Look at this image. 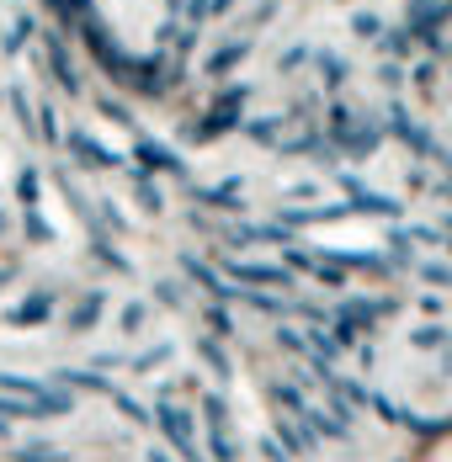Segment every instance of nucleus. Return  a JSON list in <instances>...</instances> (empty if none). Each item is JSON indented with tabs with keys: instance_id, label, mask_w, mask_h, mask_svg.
I'll use <instances>...</instances> for the list:
<instances>
[{
	"instance_id": "f257e3e1",
	"label": "nucleus",
	"mask_w": 452,
	"mask_h": 462,
	"mask_svg": "<svg viewBox=\"0 0 452 462\" xmlns=\"http://www.w3.org/2000/svg\"><path fill=\"white\" fill-rule=\"evenodd\" d=\"M80 32H86L90 59H96L107 75H118V80H128V75H134V59H123V53H118V38H112L101 22H90V16H86V22H80Z\"/></svg>"
},
{
	"instance_id": "f03ea898",
	"label": "nucleus",
	"mask_w": 452,
	"mask_h": 462,
	"mask_svg": "<svg viewBox=\"0 0 452 462\" xmlns=\"http://www.w3.org/2000/svg\"><path fill=\"white\" fill-rule=\"evenodd\" d=\"M48 69H53V80L64 86V91H80V80H75V64H70V48L59 43V38H48Z\"/></svg>"
},
{
	"instance_id": "7ed1b4c3",
	"label": "nucleus",
	"mask_w": 452,
	"mask_h": 462,
	"mask_svg": "<svg viewBox=\"0 0 452 462\" xmlns=\"http://www.w3.org/2000/svg\"><path fill=\"white\" fill-rule=\"evenodd\" d=\"M70 149H75V160H86V165H112V154H107L101 143H90L86 134H75V139H70Z\"/></svg>"
},
{
	"instance_id": "20e7f679",
	"label": "nucleus",
	"mask_w": 452,
	"mask_h": 462,
	"mask_svg": "<svg viewBox=\"0 0 452 462\" xmlns=\"http://www.w3.org/2000/svg\"><path fill=\"white\" fill-rule=\"evenodd\" d=\"M245 53H250V43H229L224 53H213V59H208V69H213V75H224V69H234Z\"/></svg>"
},
{
	"instance_id": "39448f33",
	"label": "nucleus",
	"mask_w": 452,
	"mask_h": 462,
	"mask_svg": "<svg viewBox=\"0 0 452 462\" xmlns=\"http://www.w3.org/2000/svg\"><path fill=\"white\" fill-rule=\"evenodd\" d=\"M43 314H48V298L38 292V298H27V309H16L11 319H16V324H33V319H43Z\"/></svg>"
},
{
	"instance_id": "423d86ee",
	"label": "nucleus",
	"mask_w": 452,
	"mask_h": 462,
	"mask_svg": "<svg viewBox=\"0 0 452 462\" xmlns=\"http://www.w3.org/2000/svg\"><path fill=\"white\" fill-rule=\"evenodd\" d=\"M27 32H33V22H27V16H16V22H11V32H0V38H5V53H16V43H27Z\"/></svg>"
},
{
	"instance_id": "0eeeda50",
	"label": "nucleus",
	"mask_w": 452,
	"mask_h": 462,
	"mask_svg": "<svg viewBox=\"0 0 452 462\" xmlns=\"http://www.w3.org/2000/svg\"><path fill=\"white\" fill-rule=\"evenodd\" d=\"M38 128H43L38 139H59V117H53V106H43V112H38Z\"/></svg>"
},
{
	"instance_id": "6e6552de",
	"label": "nucleus",
	"mask_w": 452,
	"mask_h": 462,
	"mask_svg": "<svg viewBox=\"0 0 452 462\" xmlns=\"http://www.w3.org/2000/svg\"><path fill=\"white\" fill-rule=\"evenodd\" d=\"M352 27H357L362 38H372V32H378V27H383V22H378V16H372V11H357V22H352Z\"/></svg>"
},
{
	"instance_id": "1a4fd4ad",
	"label": "nucleus",
	"mask_w": 452,
	"mask_h": 462,
	"mask_svg": "<svg viewBox=\"0 0 452 462\" xmlns=\"http://www.w3.org/2000/svg\"><path fill=\"white\" fill-rule=\"evenodd\" d=\"M48 11H59V16H70V0H48Z\"/></svg>"
},
{
	"instance_id": "9d476101",
	"label": "nucleus",
	"mask_w": 452,
	"mask_h": 462,
	"mask_svg": "<svg viewBox=\"0 0 452 462\" xmlns=\"http://www.w3.org/2000/svg\"><path fill=\"white\" fill-rule=\"evenodd\" d=\"M0 229H5V218H0Z\"/></svg>"
},
{
	"instance_id": "9b49d317",
	"label": "nucleus",
	"mask_w": 452,
	"mask_h": 462,
	"mask_svg": "<svg viewBox=\"0 0 452 462\" xmlns=\"http://www.w3.org/2000/svg\"><path fill=\"white\" fill-rule=\"evenodd\" d=\"M171 5H176V0H171Z\"/></svg>"
}]
</instances>
